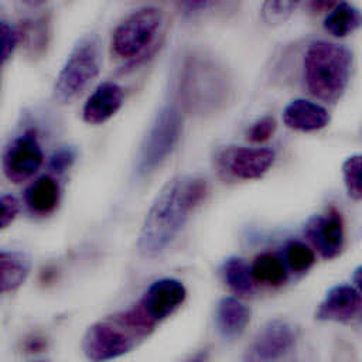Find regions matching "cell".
Masks as SVG:
<instances>
[{"label":"cell","mask_w":362,"mask_h":362,"mask_svg":"<svg viewBox=\"0 0 362 362\" xmlns=\"http://www.w3.org/2000/svg\"><path fill=\"white\" fill-rule=\"evenodd\" d=\"M225 284L236 296H252L255 293V280L250 273V266L245 259L232 256L228 257L221 267Z\"/></svg>","instance_id":"cell-20"},{"label":"cell","mask_w":362,"mask_h":362,"mask_svg":"<svg viewBox=\"0 0 362 362\" xmlns=\"http://www.w3.org/2000/svg\"><path fill=\"white\" fill-rule=\"evenodd\" d=\"M218 0H174V3L188 13H201L212 7Z\"/></svg>","instance_id":"cell-29"},{"label":"cell","mask_w":362,"mask_h":362,"mask_svg":"<svg viewBox=\"0 0 362 362\" xmlns=\"http://www.w3.org/2000/svg\"><path fill=\"white\" fill-rule=\"evenodd\" d=\"M304 0H263L260 6V18L269 27H277L286 23Z\"/></svg>","instance_id":"cell-22"},{"label":"cell","mask_w":362,"mask_h":362,"mask_svg":"<svg viewBox=\"0 0 362 362\" xmlns=\"http://www.w3.org/2000/svg\"><path fill=\"white\" fill-rule=\"evenodd\" d=\"M362 23L361 11L348 1H338L324 20V30L337 38L346 37L359 28Z\"/></svg>","instance_id":"cell-19"},{"label":"cell","mask_w":362,"mask_h":362,"mask_svg":"<svg viewBox=\"0 0 362 362\" xmlns=\"http://www.w3.org/2000/svg\"><path fill=\"white\" fill-rule=\"evenodd\" d=\"M255 283L267 286H280L287 279V267L284 260L274 253L259 255L250 266Z\"/></svg>","instance_id":"cell-21"},{"label":"cell","mask_w":362,"mask_h":362,"mask_svg":"<svg viewBox=\"0 0 362 362\" xmlns=\"http://www.w3.org/2000/svg\"><path fill=\"white\" fill-rule=\"evenodd\" d=\"M42 150L34 134L25 133L11 141L3 156L4 175L18 184L30 180L42 164Z\"/></svg>","instance_id":"cell-10"},{"label":"cell","mask_w":362,"mask_h":362,"mask_svg":"<svg viewBox=\"0 0 362 362\" xmlns=\"http://www.w3.org/2000/svg\"><path fill=\"white\" fill-rule=\"evenodd\" d=\"M361 290L354 284H337L327 291L315 311V318L320 321L351 324L361 318Z\"/></svg>","instance_id":"cell-13"},{"label":"cell","mask_w":362,"mask_h":362,"mask_svg":"<svg viewBox=\"0 0 362 362\" xmlns=\"http://www.w3.org/2000/svg\"><path fill=\"white\" fill-rule=\"evenodd\" d=\"M232 83L225 66L205 54L189 55L180 78V98L184 107L195 115H209L230 99Z\"/></svg>","instance_id":"cell-3"},{"label":"cell","mask_w":362,"mask_h":362,"mask_svg":"<svg viewBox=\"0 0 362 362\" xmlns=\"http://www.w3.org/2000/svg\"><path fill=\"white\" fill-rule=\"evenodd\" d=\"M31 270L30 257L17 250H0V293L18 288Z\"/></svg>","instance_id":"cell-17"},{"label":"cell","mask_w":362,"mask_h":362,"mask_svg":"<svg viewBox=\"0 0 362 362\" xmlns=\"http://www.w3.org/2000/svg\"><path fill=\"white\" fill-rule=\"evenodd\" d=\"M187 288L182 281L164 277L153 281L137 303L157 324L173 315L185 301Z\"/></svg>","instance_id":"cell-12"},{"label":"cell","mask_w":362,"mask_h":362,"mask_svg":"<svg viewBox=\"0 0 362 362\" xmlns=\"http://www.w3.org/2000/svg\"><path fill=\"white\" fill-rule=\"evenodd\" d=\"M182 133V115L175 105H165L156 115L139 151L137 171L144 175L160 167L175 148Z\"/></svg>","instance_id":"cell-6"},{"label":"cell","mask_w":362,"mask_h":362,"mask_svg":"<svg viewBox=\"0 0 362 362\" xmlns=\"http://www.w3.org/2000/svg\"><path fill=\"white\" fill-rule=\"evenodd\" d=\"M157 322L136 304L92 324L82 339V351L90 361H109L129 354L146 341Z\"/></svg>","instance_id":"cell-2"},{"label":"cell","mask_w":362,"mask_h":362,"mask_svg":"<svg viewBox=\"0 0 362 362\" xmlns=\"http://www.w3.org/2000/svg\"><path fill=\"white\" fill-rule=\"evenodd\" d=\"M304 233L322 259L331 260L341 255L345 243V229L341 214L331 208L325 214L308 219Z\"/></svg>","instance_id":"cell-11"},{"label":"cell","mask_w":362,"mask_h":362,"mask_svg":"<svg viewBox=\"0 0 362 362\" xmlns=\"http://www.w3.org/2000/svg\"><path fill=\"white\" fill-rule=\"evenodd\" d=\"M123 99L124 93L120 85L112 81L102 82L85 102L82 117L89 124H102L117 113Z\"/></svg>","instance_id":"cell-14"},{"label":"cell","mask_w":362,"mask_h":362,"mask_svg":"<svg viewBox=\"0 0 362 362\" xmlns=\"http://www.w3.org/2000/svg\"><path fill=\"white\" fill-rule=\"evenodd\" d=\"M276 129H277L276 119L270 115H266L250 124V127L246 132V137L253 143H262L270 139L274 134Z\"/></svg>","instance_id":"cell-25"},{"label":"cell","mask_w":362,"mask_h":362,"mask_svg":"<svg viewBox=\"0 0 362 362\" xmlns=\"http://www.w3.org/2000/svg\"><path fill=\"white\" fill-rule=\"evenodd\" d=\"M99 69L100 52L96 38H82L72 49L57 76L54 98L59 103H71L96 79Z\"/></svg>","instance_id":"cell-5"},{"label":"cell","mask_w":362,"mask_h":362,"mask_svg":"<svg viewBox=\"0 0 362 362\" xmlns=\"http://www.w3.org/2000/svg\"><path fill=\"white\" fill-rule=\"evenodd\" d=\"M206 194L208 182L201 175L184 174L168 181L144 218L137 239L139 253L150 259L160 256L175 240Z\"/></svg>","instance_id":"cell-1"},{"label":"cell","mask_w":362,"mask_h":362,"mask_svg":"<svg viewBox=\"0 0 362 362\" xmlns=\"http://www.w3.org/2000/svg\"><path fill=\"white\" fill-rule=\"evenodd\" d=\"M20 34L6 21H0V66L11 57Z\"/></svg>","instance_id":"cell-26"},{"label":"cell","mask_w":362,"mask_h":362,"mask_svg":"<svg viewBox=\"0 0 362 362\" xmlns=\"http://www.w3.org/2000/svg\"><path fill=\"white\" fill-rule=\"evenodd\" d=\"M361 168L362 157L361 154L349 156L342 164V177L348 195L354 201H361L362 198V185H361Z\"/></svg>","instance_id":"cell-24"},{"label":"cell","mask_w":362,"mask_h":362,"mask_svg":"<svg viewBox=\"0 0 362 362\" xmlns=\"http://www.w3.org/2000/svg\"><path fill=\"white\" fill-rule=\"evenodd\" d=\"M315 262V255L313 249L301 242H291L284 252V263L291 272L304 273Z\"/></svg>","instance_id":"cell-23"},{"label":"cell","mask_w":362,"mask_h":362,"mask_svg":"<svg viewBox=\"0 0 362 362\" xmlns=\"http://www.w3.org/2000/svg\"><path fill=\"white\" fill-rule=\"evenodd\" d=\"M296 339V329L288 321L281 318L270 320L253 335L245 349L243 359L250 362L277 361L294 348Z\"/></svg>","instance_id":"cell-9"},{"label":"cell","mask_w":362,"mask_h":362,"mask_svg":"<svg viewBox=\"0 0 362 362\" xmlns=\"http://www.w3.org/2000/svg\"><path fill=\"white\" fill-rule=\"evenodd\" d=\"M59 201V187L49 175L35 180L25 191V204L37 215L51 214Z\"/></svg>","instance_id":"cell-18"},{"label":"cell","mask_w":362,"mask_h":362,"mask_svg":"<svg viewBox=\"0 0 362 362\" xmlns=\"http://www.w3.org/2000/svg\"><path fill=\"white\" fill-rule=\"evenodd\" d=\"M339 0H311V8L314 11H329Z\"/></svg>","instance_id":"cell-30"},{"label":"cell","mask_w":362,"mask_h":362,"mask_svg":"<svg viewBox=\"0 0 362 362\" xmlns=\"http://www.w3.org/2000/svg\"><path fill=\"white\" fill-rule=\"evenodd\" d=\"M18 212V202L13 197H0V228L10 225Z\"/></svg>","instance_id":"cell-28"},{"label":"cell","mask_w":362,"mask_h":362,"mask_svg":"<svg viewBox=\"0 0 362 362\" xmlns=\"http://www.w3.org/2000/svg\"><path fill=\"white\" fill-rule=\"evenodd\" d=\"M354 57L345 45L327 41H313L303 58V79L307 90L318 100L335 103L345 93Z\"/></svg>","instance_id":"cell-4"},{"label":"cell","mask_w":362,"mask_h":362,"mask_svg":"<svg viewBox=\"0 0 362 362\" xmlns=\"http://www.w3.org/2000/svg\"><path fill=\"white\" fill-rule=\"evenodd\" d=\"M25 6H28V7H31V8H37V7H40V6H42L47 0H21Z\"/></svg>","instance_id":"cell-32"},{"label":"cell","mask_w":362,"mask_h":362,"mask_svg":"<svg viewBox=\"0 0 362 362\" xmlns=\"http://www.w3.org/2000/svg\"><path fill=\"white\" fill-rule=\"evenodd\" d=\"M274 160V150L267 147L226 146L216 154V164L223 174L245 181L262 178Z\"/></svg>","instance_id":"cell-8"},{"label":"cell","mask_w":362,"mask_h":362,"mask_svg":"<svg viewBox=\"0 0 362 362\" xmlns=\"http://www.w3.org/2000/svg\"><path fill=\"white\" fill-rule=\"evenodd\" d=\"M250 321V308L238 297H222L216 304L215 325L225 341L239 338Z\"/></svg>","instance_id":"cell-16"},{"label":"cell","mask_w":362,"mask_h":362,"mask_svg":"<svg viewBox=\"0 0 362 362\" xmlns=\"http://www.w3.org/2000/svg\"><path fill=\"white\" fill-rule=\"evenodd\" d=\"M75 160V151L71 147H64L55 151L49 158V168L55 173H64Z\"/></svg>","instance_id":"cell-27"},{"label":"cell","mask_w":362,"mask_h":362,"mask_svg":"<svg viewBox=\"0 0 362 362\" xmlns=\"http://www.w3.org/2000/svg\"><path fill=\"white\" fill-rule=\"evenodd\" d=\"M161 25L163 11L154 6H144L132 11L112 34V54L120 59L139 57L154 42Z\"/></svg>","instance_id":"cell-7"},{"label":"cell","mask_w":362,"mask_h":362,"mask_svg":"<svg viewBox=\"0 0 362 362\" xmlns=\"http://www.w3.org/2000/svg\"><path fill=\"white\" fill-rule=\"evenodd\" d=\"M331 117L320 103L307 99H294L283 110L284 124L297 132H317L328 126Z\"/></svg>","instance_id":"cell-15"},{"label":"cell","mask_w":362,"mask_h":362,"mask_svg":"<svg viewBox=\"0 0 362 362\" xmlns=\"http://www.w3.org/2000/svg\"><path fill=\"white\" fill-rule=\"evenodd\" d=\"M352 280H354V286L361 290V267H359V266L355 269L354 276H352Z\"/></svg>","instance_id":"cell-31"}]
</instances>
